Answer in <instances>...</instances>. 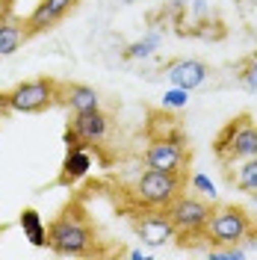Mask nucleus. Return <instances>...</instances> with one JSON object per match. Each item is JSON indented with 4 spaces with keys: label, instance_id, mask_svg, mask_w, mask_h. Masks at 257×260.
Segmentation results:
<instances>
[{
    "label": "nucleus",
    "instance_id": "obj_23",
    "mask_svg": "<svg viewBox=\"0 0 257 260\" xmlns=\"http://www.w3.org/2000/svg\"><path fill=\"white\" fill-rule=\"evenodd\" d=\"M127 257L130 260H148V251H145V248H130Z\"/></svg>",
    "mask_w": 257,
    "mask_h": 260
},
{
    "label": "nucleus",
    "instance_id": "obj_15",
    "mask_svg": "<svg viewBox=\"0 0 257 260\" xmlns=\"http://www.w3.org/2000/svg\"><path fill=\"white\" fill-rule=\"evenodd\" d=\"M225 172H228V180H231L240 192H245V195L257 192V157L225 162Z\"/></svg>",
    "mask_w": 257,
    "mask_h": 260
},
{
    "label": "nucleus",
    "instance_id": "obj_18",
    "mask_svg": "<svg viewBox=\"0 0 257 260\" xmlns=\"http://www.w3.org/2000/svg\"><path fill=\"white\" fill-rule=\"evenodd\" d=\"M237 80L242 83V89H248V92L257 95V50L240 62V68H237Z\"/></svg>",
    "mask_w": 257,
    "mask_h": 260
},
{
    "label": "nucleus",
    "instance_id": "obj_12",
    "mask_svg": "<svg viewBox=\"0 0 257 260\" xmlns=\"http://www.w3.org/2000/svg\"><path fill=\"white\" fill-rule=\"evenodd\" d=\"M65 142H68V151H65V160H62L59 183L62 186H71V183H77L80 178L89 175V169H92V145L80 142L71 130L65 133Z\"/></svg>",
    "mask_w": 257,
    "mask_h": 260
},
{
    "label": "nucleus",
    "instance_id": "obj_16",
    "mask_svg": "<svg viewBox=\"0 0 257 260\" xmlns=\"http://www.w3.org/2000/svg\"><path fill=\"white\" fill-rule=\"evenodd\" d=\"M18 225H21V231H24V237L30 240V245H36V248H48V225H45V219L39 216V210L24 207L21 216H18Z\"/></svg>",
    "mask_w": 257,
    "mask_h": 260
},
{
    "label": "nucleus",
    "instance_id": "obj_19",
    "mask_svg": "<svg viewBox=\"0 0 257 260\" xmlns=\"http://www.w3.org/2000/svg\"><path fill=\"white\" fill-rule=\"evenodd\" d=\"M186 183L192 186V192H198L201 198H207V201H216V195H219L216 192V183H213L204 172H192V178L186 180Z\"/></svg>",
    "mask_w": 257,
    "mask_h": 260
},
{
    "label": "nucleus",
    "instance_id": "obj_13",
    "mask_svg": "<svg viewBox=\"0 0 257 260\" xmlns=\"http://www.w3.org/2000/svg\"><path fill=\"white\" fill-rule=\"evenodd\" d=\"M56 104H62L68 113H86V110L101 107V95H98V89L86 86V83H59Z\"/></svg>",
    "mask_w": 257,
    "mask_h": 260
},
{
    "label": "nucleus",
    "instance_id": "obj_10",
    "mask_svg": "<svg viewBox=\"0 0 257 260\" xmlns=\"http://www.w3.org/2000/svg\"><path fill=\"white\" fill-rule=\"evenodd\" d=\"M163 74L172 86H180L186 92H192L198 86H204L210 77V68L201 59H192V56H177V59H169L163 65Z\"/></svg>",
    "mask_w": 257,
    "mask_h": 260
},
{
    "label": "nucleus",
    "instance_id": "obj_6",
    "mask_svg": "<svg viewBox=\"0 0 257 260\" xmlns=\"http://www.w3.org/2000/svg\"><path fill=\"white\" fill-rule=\"evenodd\" d=\"M186 189V172H154L145 169L136 186H133V198L142 207H160L166 210L177 195Z\"/></svg>",
    "mask_w": 257,
    "mask_h": 260
},
{
    "label": "nucleus",
    "instance_id": "obj_5",
    "mask_svg": "<svg viewBox=\"0 0 257 260\" xmlns=\"http://www.w3.org/2000/svg\"><path fill=\"white\" fill-rule=\"evenodd\" d=\"M213 154L222 166L234 160H245V157H257V124L251 121V115L231 118L219 130V136L213 142Z\"/></svg>",
    "mask_w": 257,
    "mask_h": 260
},
{
    "label": "nucleus",
    "instance_id": "obj_11",
    "mask_svg": "<svg viewBox=\"0 0 257 260\" xmlns=\"http://www.w3.org/2000/svg\"><path fill=\"white\" fill-rule=\"evenodd\" d=\"M68 130H71L80 142L95 148L110 136V115L104 113L101 107H98V110H86V113H71Z\"/></svg>",
    "mask_w": 257,
    "mask_h": 260
},
{
    "label": "nucleus",
    "instance_id": "obj_3",
    "mask_svg": "<svg viewBox=\"0 0 257 260\" xmlns=\"http://www.w3.org/2000/svg\"><path fill=\"white\" fill-rule=\"evenodd\" d=\"M257 231V219L240 204H213V213L204 228L210 245H242V240Z\"/></svg>",
    "mask_w": 257,
    "mask_h": 260
},
{
    "label": "nucleus",
    "instance_id": "obj_22",
    "mask_svg": "<svg viewBox=\"0 0 257 260\" xmlns=\"http://www.w3.org/2000/svg\"><path fill=\"white\" fill-rule=\"evenodd\" d=\"M12 3H15V0H0V18H9V15H15V9H12Z\"/></svg>",
    "mask_w": 257,
    "mask_h": 260
},
{
    "label": "nucleus",
    "instance_id": "obj_21",
    "mask_svg": "<svg viewBox=\"0 0 257 260\" xmlns=\"http://www.w3.org/2000/svg\"><path fill=\"white\" fill-rule=\"evenodd\" d=\"M189 32L198 36V39H204V42H213V39H222V36H225V27H222L219 21H198Z\"/></svg>",
    "mask_w": 257,
    "mask_h": 260
},
{
    "label": "nucleus",
    "instance_id": "obj_7",
    "mask_svg": "<svg viewBox=\"0 0 257 260\" xmlns=\"http://www.w3.org/2000/svg\"><path fill=\"white\" fill-rule=\"evenodd\" d=\"M189 160V148L183 133L180 136H160V139H151L148 148L142 154L145 169H154V172H183V166Z\"/></svg>",
    "mask_w": 257,
    "mask_h": 260
},
{
    "label": "nucleus",
    "instance_id": "obj_24",
    "mask_svg": "<svg viewBox=\"0 0 257 260\" xmlns=\"http://www.w3.org/2000/svg\"><path fill=\"white\" fill-rule=\"evenodd\" d=\"M248 201H251V210L257 213V192H251V195H248Z\"/></svg>",
    "mask_w": 257,
    "mask_h": 260
},
{
    "label": "nucleus",
    "instance_id": "obj_17",
    "mask_svg": "<svg viewBox=\"0 0 257 260\" xmlns=\"http://www.w3.org/2000/svg\"><path fill=\"white\" fill-rule=\"evenodd\" d=\"M160 42H163L160 32H148L145 39H139V42L127 45L124 56H127V59H148V56H151L154 50H160Z\"/></svg>",
    "mask_w": 257,
    "mask_h": 260
},
{
    "label": "nucleus",
    "instance_id": "obj_9",
    "mask_svg": "<svg viewBox=\"0 0 257 260\" xmlns=\"http://www.w3.org/2000/svg\"><path fill=\"white\" fill-rule=\"evenodd\" d=\"M77 3H80V0H39L36 9L24 18L30 36H42V32L53 30L59 21H65V18L77 9Z\"/></svg>",
    "mask_w": 257,
    "mask_h": 260
},
{
    "label": "nucleus",
    "instance_id": "obj_4",
    "mask_svg": "<svg viewBox=\"0 0 257 260\" xmlns=\"http://www.w3.org/2000/svg\"><path fill=\"white\" fill-rule=\"evenodd\" d=\"M56 98H59V80H53V77L21 80L9 92H0V110L36 115V113L50 110L56 104Z\"/></svg>",
    "mask_w": 257,
    "mask_h": 260
},
{
    "label": "nucleus",
    "instance_id": "obj_1",
    "mask_svg": "<svg viewBox=\"0 0 257 260\" xmlns=\"http://www.w3.org/2000/svg\"><path fill=\"white\" fill-rule=\"evenodd\" d=\"M95 228L80 204H68L48 225V248L59 257H86L95 254Z\"/></svg>",
    "mask_w": 257,
    "mask_h": 260
},
{
    "label": "nucleus",
    "instance_id": "obj_14",
    "mask_svg": "<svg viewBox=\"0 0 257 260\" xmlns=\"http://www.w3.org/2000/svg\"><path fill=\"white\" fill-rule=\"evenodd\" d=\"M33 36L27 30V21L18 15L0 18V56H12L15 50H21Z\"/></svg>",
    "mask_w": 257,
    "mask_h": 260
},
{
    "label": "nucleus",
    "instance_id": "obj_20",
    "mask_svg": "<svg viewBox=\"0 0 257 260\" xmlns=\"http://www.w3.org/2000/svg\"><path fill=\"white\" fill-rule=\"evenodd\" d=\"M183 107H189V92L180 86H169L163 92V110H183Z\"/></svg>",
    "mask_w": 257,
    "mask_h": 260
},
{
    "label": "nucleus",
    "instance_id": "obj_8",
    "mask_svg": "<svg viewBox=\"0 0 257 260\" xmlns=\"http://www.w3.org/2000/svg\"><path fill=\"white\" fill-rule=\"evenodd\" d=\"M133 231L139 237V243L148 248H163L166 243L175 240V225L169 219V213L160 207H142L133 213Z\"/></svg>",
    "mask_w": 257,
    "mask_h": 260
},
{
    "label": "nucleus",
    "instance_id": "obj_2",
    "mask_svg": "<svg viewBox=\"0 0 257 260\" xmlns=\"http://www.w3.org/2000/svg\"><path fill=\"white\" fill-rule=\"evenodd\" d=\"M166 213H169V219L175 225L177 243L180 245L198 243V240H204V228H207V219H210V213H213V201L201 198L198 192H180L166 207Z\"/></svg>",
    "mask_w": 257,
    "mask_h": 260
}]
</instances>
